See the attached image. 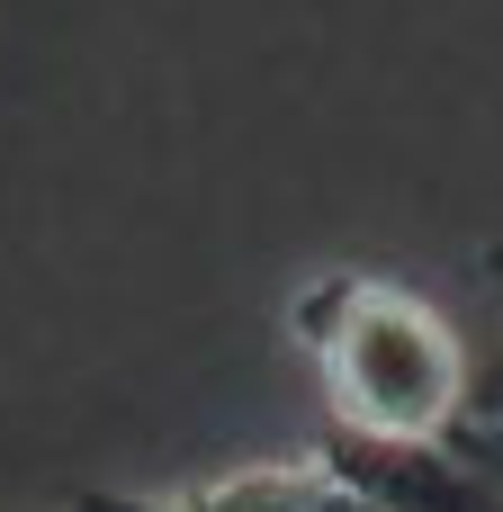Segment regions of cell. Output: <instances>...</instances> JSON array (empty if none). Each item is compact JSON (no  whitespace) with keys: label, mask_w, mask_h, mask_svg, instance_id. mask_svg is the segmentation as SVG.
Returning a JSON list of instances; mask_svg holds the SVG:
<instances>
[{"label":"cell","mask_w":503,"mask_h":512,"mask_svg":"<svg viewBox=\"0 0 503 512\" xmlns=\"http://www.w3.org/2000/svg\"><path fill=\"white\" fill-rule=\"evenodd\" d=\"M297 351L324 378V432L432 441L459 396V315L378 270H324L288 306Z\"/></svg>","instance_id":"obj_1"},{"label":"cell","mask_w":503,"mask_h":512,"mask_svg":"<svg viewBox=\"0 0 503 512\" xmlns=\"http://www.w3.org/2000/svg\"><path fill=\"white\" fill-rule=\"evenodd\" d=\"M63 512H369L351 477L315 459H261V468H225L207 486H171V495H126V486H90Z\"/></svg>","instance_id":"obj_2"},{"label":"cell","mask_w":503,"mask_h":512,"mask_svg":"<svg viewBox=\"0 0 503 512\" xmlns=\"http://www.w3.org/2000/svg\"><path fill=\"white\" fill-rule=\"evenodd\" d=\"M477 279H486V306L459 315V396L432 441L486 486H503V252L477 261Z\"/></svg>","instance_id":"obj_3"}]
</instances>
